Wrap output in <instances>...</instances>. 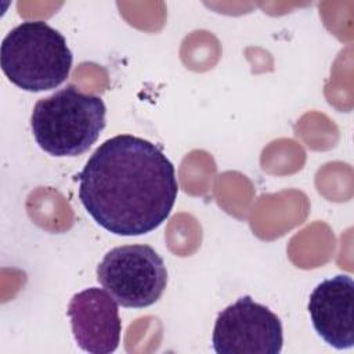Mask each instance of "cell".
<instances>
[{
	"label": "cell",
	"mask_w": 354,
	"mask_h": 354,
	"mask_svg": "<svg viewBox=\"0 0 354 354\" xmlns=\"http://www.w3.org/2000/svg\"><path fill=\"white\" fill-rule=\"evenodd\" d=\"M97 279L118 304L144 308L160 299L167 270L149 245H123L104 256L97 267Z\"/></svg>",
	"instance_id": "obj_4"
},
{
	"label": "cell",
	"mask_w": 354,
	"mask_h": 354,
	"mask_svg": "<svg viewBox=\"0 0 354 354\" xmlns=\"http://www.w3.org/2000/svg\"><path fill=\"white\" fill-rule=\"evenodd\" d=\"M65 37L43 21H25L11 29L0 46V64L11 83L39 93L62 84L72 68Z\"/></svg>",
	"instance_id": "obj_3"
},
{
	"label": "cell",
	"mask_w": 354,
	"mask_h": 354,
	"mask_svg": "<svg viewBox=\"0 0 354 354\" xmlns=\"http://www.w3.org/2000/svg\"><path fill=\"white\" fill-rule=\"evenodd\" d=\"M68 317L77 346L91 354L113 353L120 342L122 321L118 301L100 288H88L69 301Z\"/></svg>",
	"instance_id": "obj_6"
},
{
	"label": "cell",
	"mask_w": 354,
	"mask_h": 354,
	"mask_svg": "<svg viewBox=\"0 0 354 354\" xmlns=\"http://www.w3.org/2000/svg\"><path fill=\"white\" fill-rule=\"evenodd\" d=\"M105 115V104L98 95L68 84L36 102L30 127L39 147L51 156H77L98 140Z\"/></svg>",
	"instance_id": "obj_2"
},
{
	"label": "cell",
	"mask_w": 354,
	"mask_h": 354,
	"mask_svg": "<svg viewBox=\"0 0 354 354\" xmlns=\"http://www.w3.org/2000/svg\"><path fill=\"white\" fill-rule=\"evenodd\" d=\"M79 199L106 231L137 236L158 228L178 194L176 170L148 140L119 134L104 141L77 176Z\"/></svg>",
	"instance_id": "obj_1"
},
{
	"label": "cell",
	"mask_w": 354,
	"mask_h": 354,
	"mask_svg": "<svg viewBox=\"0 0 354 354\" xmlns=\"http://www.w3.org/2000/svg\"><path fill=\"white\" fill-rule=\"evenodd\" d=\"M308 314L315 332L337 350L354 344V282L336 275L318 283L308 299Z\"/></svg>",
	"instance_id": "obj_7"
},
{
	"label": "cell",
	"mask_w": 354,
	"mask_h": 354,
	"mask_svg": "<svg viewBox=\"0 0 354 354\" xmlns=\"http://www.w3.org/2000/svg\"><path fill=\"white\" fill-rule=\"evenodd\" d=\"M217 354H279L281 319L250 296H242L218 313L212 336Z\"/></svg>",
	"instance_id": "obj_5"
}]
</instances>
